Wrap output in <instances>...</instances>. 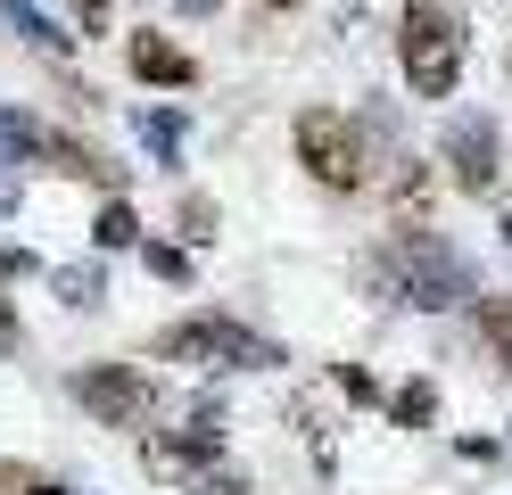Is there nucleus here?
I'll list each match as a JSON object with an SVG mask.
<instances>
[{
    "label": "nucleus",
    "mask_w": 512,
    "mask_h": 495,
    "mask_svg": "<svg viewBox=\"0 0 512 495\" xmlns=\"http://www.w3.org/2000/svg\"><path fill=\"white\" fill-rule=\"evenodd\" d=\"M141 264L157 281H190V248H174V240H141Z\"/></svg>",
    "instance_id": "nucleus-19"
},
{
    "label": "nucleus",
    "mask_w": 512,
    "mask_h": 495,
    "mask_svg": "<svg viewBox=\"0 0 512 495\" xmlns=\"http://www.w3.org/2000/svg\"><path fill=\"white\" fill-rule=\"evenodd\" d=\"M380 190H389L397 223H422V207H430V165H422V157H389V174H380Z\"/></svg>",
    "instance_id": "nucleus-10"
},
{
    "label": "nucleus",
    "mask_w": 512,
    "mask_h": 495,
    "mask_svg": "<svg viewBox=\"0 0 512 495\" xmlns=\"http://www.w3.org/2000/svg\"><path fill=\"white\" fill-rule=\"evenodd\" d=\"M504 248H512V215H504Z\"/></svg>",
    "instance_id": "nucleus-26"
},
{
    "label": "nucleus",
    "mask_w": 512,
    "mask_h": 495,
    "mask_svg": "<svg viewBox=\"0 0 512 495\" xmlns=\"http://www.w3.org/2000/svg\"><path fill=\"white\" fill-rule=\"evenodd\" d=\"M141 462L157 479H174V487H199V495H248V471L223 446H207V438H141Z\"/></svg>",
    "instance_id": "nucleus-6"
},
{
    "label": "nucleus",
    "mask_w": 512,
    "mask_h": 495,
    "mask_svg": "<svg viewBox=\"0 0 512 495\" xmlns=\"http://www.w3.org/2000/svg\"><path fill=\"white\" fill-rule=\"evenodd\" d=\"M446 165H455V182L471 198H496V182H504V132H496V116L463 108L455 124H446Z\"/></svg>",
    "instance_id": "nucleus-7"
},
{
    "label": "nucleus",
    "mask_w": 512,
    "mask_h": 495,
    "mask_svg": "<svg viewBox=\"0 0 512 495\" xmlns=\"http://www.w3.org/2000/svg\"><path fill=\"white\" fill-rule=\"evenodd\" d=\"M50 289H58V306H100V297H108V273H100V264H58V273H50Z\"/></svg>",
    "instance_id": "nucleus-12"
},
{
    "label": "nucleus",
    "mask_w": 512,
    "mask_h": 495,
    "mask_svg": "<svg viewBox=\"0 0 512 495\" xmlns=\"http://www.w3.org/2000/svg\"><path fill=\"white\" fill-rule=\"evenodd\" d=\"M91 240H100V248H141V215L124 207V198H108L100 223H91Z\"/></svg>",
    "instance_id": "nucleus-15"
},
{
    "label": "nucleus",
    "mask_w": 512,
    "mask_h": 495,
    "mask_svg": "<svg viewBox=\"0 0 512 495\" xmlns=\"http://www.w3.org/2000/svg\"><path fill=\"white\" fill-rule=\"evenodd\" d=\"M0 17H9L17 33H25V42H34V50H50V58H67V33H58L42 9H34V0H9V9H0Z\"/></svg>",
    "instance_id": "nucleus-14"
},
{
    "label": "nucleus",
    "mask_w": 512,
    "mask_h": 495,
    "mask_svg": "<svg viewBox=\"0 0 512 495\" xmlns=\"http://www.w3.org/2000/svg\"><path fill=\"white\" fill-rule=\"evenodd\" d=\"M124 58H133V75H141V83H166V91L199 83L190 50H182V42H166V33H133V42H124Z\"/></svg>",
    "instance_id": "nucleus-8"
},
{
    "label": "nucleus",
    "mask_w": 512,
    "mask_h": 495,
    "mask_svg": "<svg viewBox=\"0 0 512 495\" xmlns=\"http://www.w3.org/2000/svg\"><path fill=\"white\" fill-rule=\"evenodd\" d=\"M42 141H50V132L25 116V108H0V165H9V174H17V165H34Z\"/></svg>",
    "instance_id": "nucleus-11"
},
{
    "label": "nucleus",
    "mask_w": 512,
    "mask_h": 495,
    "mask_svg": "<svg viewBox=\"0 0 512 495\" xmlns=\"http://www.w3.org/2000/svg\"><path fill=\"white\" fill-rule=\"evenodd\" d=\"M108 17H116V0H75V25L83 33H108Z\"/></svg>",
    "instance_id": "nucleus-22"
},
{
    "label": "nucleus",
    "mask_w": 512,
    "mask_h": 495,
    "mask_svg": "<svg viewBox=\"0 0 512 495\" xmlns=\"http://www.w3.org/2000/svg\"><path fill=\"white\" fill-rule=\"evenodd\" d=\"M290 421H306L314 462H331V454H339V446H331V405H323V396H298V405H290Z\"/></svg>",
    "instance_id": "nucleus-18"
},
{
    "label": "nucleus",
    "mask_w": 512,
    "mask_h": 495,
    "mask_svg": "<svg viewBox=\"0 0 512 495\" xmlns=\"http://www.w3.org/2000/svg\"><path fill=\"white\" fill-rule=\"evenodd\" d=\"M25 273H34V256H25V248H0V281H25Z\"/></svg>",
    "instance_id": "nucleus-23"
},
{
    "label": "nucleus",
    "mask_w": 512,
    "mask_h": 495,
    "mask_svg": "<svg viewBox=\"0 0 512 495\" xmlns=\"http://www.w3.org/2000/svg\"><path fill=\"white\" fill-rule=\"evenodd\" d=\"M75 396H83V413H100L108 429H149L157 405H166L141 363H83V372H75Z\"/></svg>",
    "instance_id": "nucleus-5"
},
{
    "label": "nucleus",
    "mask_w": 512,
    "mask_h": 495,
    "mask_svg": "<svg viewBox=\"0 0 512 495\" xmlns=\"http://www.w3.org/2000/svg\"><path fill=\"white\" fill-rule=\"evenodd\" d=\"M25 495H67V487H58V479H34V487H25Z\"/></svg>",
    "instance_id": "nucleus-24"
},
{
    "label": "nucleus",
    "mask_w": 512,
    "mask_h": 495,
    "mask_svg": "<svg viewBox=\"0 0 512 495\" xmlns=\"http://www.w3.org/2000/svg\"><path fill=\"white\" fill-rule=\"evenodd\" d=\"M463 50H471V33H463L455 0H405V17H397V66H405V91L413 99H455Z\"/></svg>",
    "instance_id": "nucleus-1"
},
{
    "label": "nucleus",
    "mask_w": 512,
    "mask_h": 495,
    "mask_svg": "<svg viewBox=\"0 0 512 495\" xmlns=\"http://www.w3.org/2000/svg\"><path fill=\"white\" fill-rule=\"evenodd\" d=\"M389 264H397V297H405V306H422V314H455V306L479 297L463 248H446L430 223H405L397 240H389Z\"/></svg>",
    "instance_id": "nucleus-3"
},
{
    "label": "nucleus",
    "mask_w": 512,
    "mask_h": 495,
    "mask_svg": "<svg viewBox=\"0 0 512 495\" xmlns=\"http://www.w3.org/2000/svg\"><path fill=\"white\" fill-rule=\"evenodd\" d=\"M290 141H298V165L323 190H364L380 165H372V149H364V124L356 116H339V108H306L298 124H290Z\"/></svg>",
    "instance_id": "nucleus-4"
},
{
    "label": "nucleus",
    "mask_w": 512,
    "mask_h": 495,
    "mask_svg": "<svg viewBox=\"0 0 512 495\" xmlns=\"http://www.w3.org/2000/svg\"><path fill=\"white\" fill-rule=\"evenodd\" d=\"M42 157H50L67 182H100V190L116 198V165H108L100 149H91V141H67V132H50V141H42Z\"/></svg>",
    "instance_id": "nucleus-9"
},
{
    "label": "nucleus",
    "mask_w": 512,
    "mask_h": 495,
    "mask_svg": "<svg viewBox=\"0 0 512 495\" xmlns=\"http://www.w3.org/2000/svg\"><path fill=\"white\" fill-rule=\"evenodd\" d=\"M256 9H298V0H256Z\"/></svg>",
    "instance_id": "nucleus-25"
},
{
    "label": "nucleus",
    "mask_w": 512,
    "mask_h": 495,
    "mask_svg": "<svg viewBox=\"0 0 512 495\" xmlns=\"http://www.w3.org/2000/svg\"><path fill=\"white\" fill-rule=\"evenodd\" d=\"M182 240H190V248L215 240V198H182Z\"/></svg>",
    "instance_id": "nucleus-20"
},
{
    "label": "nucleus",
    "mask_w": 512,
    "mask_h": 495,
    "mask_svg": "<svg viewBox=\"0 0 512 495\" xmlns=\"http://www.w3.org/2000/svg\"><path fill=\"white\" fill-rule=\"evenodd\" d=\"M331 380H339V396H356V405H380V380L364 372V363H339Z\"/></svg>",
    "instance_id": "nucleus-21"
},
{
    "label": "nucleus",
    "mask_w": 512,
    "mask_h": 495,
    "mask_svg": "<svg viewBox=\"0 0 512 495\" xmlns=\"http://www.w3.org/2000/svg\"><path fill=\"white\" fill-rule=\"evenodd\" d=\"M149 355L157 363H199V372H281V355L273 339H256L248 322H232V314H190V322H166L149 339Z\"/></svg>",
    "instance_id": "nucleus-2"
},
{
    "label": "nucleus",
    "mask_w": 512,
    "mask_h": 495,
    "mask_svg": "<svg viewBox=\"0 0 512 495\" xmlns=\"http://www.w3.org/2000/svg\"><path fill=\"white\" fill-rule=\"evenodd\" d=\"M141 141L157 165H174L182 157V108H141Z\"/></svg>",
    "instance_id": "nucleus-13"
},
{
    "label": "nucleus",
    "mask_w": 512,
    "mask_h": 495,
    "mask_svg": "<svg viewBox=\"0 0 512 495\" xmlns=\"http://www.w3.org/2000/svg\"><path fill=\"white\" fill-rule=\"evenodd\" d=\"M389 413H397L405 429H430V421H438V388H430V380H405V388L389 396Z\"/></svg>",
    "instance_id": "nucleus-16"
},
{
    "label": "nucleus",
    "mask_w": 512,
    "mask_h": 495,
    "mask_svg": "<svg viewBox=\"0 0 512 495\" xmlns=\"http://www.w3.org/2000/svg\"><path fill=\"white\" fill-rule=\"evenodd\" d=\"M479 330H488V347H496V363H512V289H496V297H479Z\"/></svg>",
    "instance_id": "nucleus-17"
},
{
    "label": "nucleus",
    "mask_w": 512,
    "mask_h": 495,
    "mask_svg": "<svg viewBox=\"0 0 512 495\" xmlns=\"http://www.w3.org/2000/svg\"><path fill=\"white\" fill-rule=\"evenodd\" d=\"M0 9H9V0H0Z\"/></svg>",
    "instance_id": "nucleus-27"
}]
</instances>
